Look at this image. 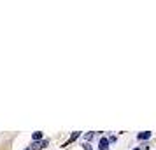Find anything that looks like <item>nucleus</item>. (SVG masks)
<instances>
[{
	"label": "nucleus",
	"instance_id": "nucleus-1",
	"mask_svg": "<svg viewBox=\"0 0 156 150\" xmlns=\"http://www.w3.org/2000/svg\"><path fill=\"white\" fill-rule=\"evenodd\" d=\"M47 145V140H40V142H35L33 145H32V150H40L42 147H46Z\"/></svg>",
	"mask_w": 156,
	"mask_h": 150
},
{
	"label": "nucleus",
	"instance_id": "nucleus-2",
	"mask_svg": "<svg viewBox=\"0 0 156 150\" xmlns=\"http://www.w3.org/2000/svg\"><path fill=\"white\" fill-rule=\"evenodd\" d=\"M109 149V142H107V138H100V142H98V150H107Z\"/></svg>",
	"mask_w": 156,
	"mask_h": 150
},
{
	"label": "nucleus",
	"instance_id": "nucleus-3",
	"mask_svg": "<svg viewBox=\"0 0 156 150\" xmlns=\"http://www.w3.org/2000/svg\"><path fill=\"white\" fill-rule=\"evenodd\" d=\"M149 136H151V133H149V131H144V133H139V135H137V138H139V140H148Z\"/></svg>",
	"mask_w": 156,
	"mask_h": 150
},
{
	"label": "nucleus",
	"instance_id": "nucleus-4",
	"mask_svg": "<svg viewBox=\"0 0 156 150\" xmlns=\"http://www.w3.org/2000/svg\"><path fill=\"white\" fill-rule=\"evenodd\" d=\"M32 138H33L35 142H40V140H42V131H35V133L32 135Z\"/></svg>",
	"mask_w": 156,
	"mask_h": 150
},
{
	"label": "nucleus",
	"instance_id": "nucleus-5",
	"mask_svg": "<svg viewBox=\"0 0 156 150\" xmlns=\"http://www.w3.org/2000/svg\"><path fill=\"white\" fill-rule=\"evenodd\" d=\"M91 138H93V133H86V135H84V140H86V142H90Z\"/></svg>",
	"mask_w": 156,
	"mask_h": 150
},
{
	"label": "nucleus",
	"instance_id": "nucleus-6",
	"mask_svg": "<svg viewBox=\"0 0 156 150\" xmlns=\"http://www.w3.org/2000/svg\"><path fill=\"white\" fill-rule=\"evenodd\" d=\"M76 138H79V133H74V135H72V136H70V140H68V142H74V140H76Z\"/></svg>",
	"mask_w": 156,
	"mask_h": 150
},
{
	"label": "nucleus",
	"instance_id": "nucleus-7",
	"mask_svg": "<svg viewBox=\"0 0 156 150\" xmlns=\"http://www.w3.org/2000/svg\"><path fill=\"white\" fill-rule=\"evenodd\" d=\"M133 150H142V149H133Z\"/></svg>",
	"mask_w": 156,
	"mask_h": 150
},
{
	"label": "nucleus",
	"instance_id": "nucleus-8",
	"mask_svg": "<svg viewBox=\"0 0 156 150\" xmlns=\"http://www.w3.org/2000/svg\"><path fill=\"white\" fill-rule=\"evenodd\" d=\"M26 150H30V149H26Z\"/></svg>",
	"mask_w": 156,
	"mask_h": 150
}]
</instances>
